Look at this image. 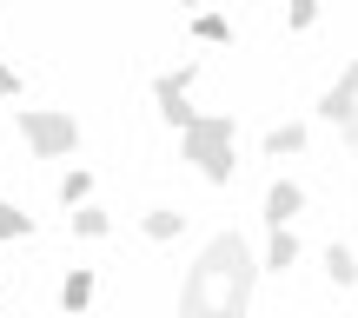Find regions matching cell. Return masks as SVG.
I'll list each match as a JSON object with an SVG mask.
<instances>
[{"mask_svg":"<svg viewBox=\"0 0 358 318\" xmlns=\"http://www.w3.org/2000/svg\"><path fill=\"white\" fill-rule=\"evenodd\" d=\"M252 279L259 259L245 252L239 232H219L186 272V292H179V318H245L252 305Z\"/></svg>","mask_w":358,"mask_h":318,"instance_id":"cell-1","label":"cell"},{"mask_svg":"<svg viewBox=\"0 0 358 318\" xmlns=\"http://www.w3.org/2000/svg\"><path fill=\"white\" fill-rule=\"evenodd\" d=\"M232 113H199L192 127H179V146H186V159L199 166V179H213V186H232Z\"/></svg>","mask_w":358,"mask_h":318,"instance_id":"cell-2","label":"cell"},{"mask_svg":"<svg viewBox=\"0 0 358 318\" xmlns=\"http://www.w3.org/2000/svg\"><path fill=\"white\" fill-rule=\"evenodd\" d=\"M20 140L34 146L40 159H66L80 146V127L73 113H47V106H20Z\"/></svg>","mask_w":358,"mask_h":318,"instance_id":"cell-3","label":"cell"},{"mask_svg":"<svg viewBox=\"0 0 358 318\" xmlns=\"http://www.w3.org/2000/svg\"><path fill=\"white\" fill-rule=\"evenodd\" d=\"M192 80H199V66H179V73H159L153 80V100H159V120H166V127H192V120H199V106L186 100L192 93Z\"/></svg>","mask_w":358,"mask_h":318,"instance_id":"cell-4","label":"cell"},{"mask_svg":"<svg viewBox=\"0 0 358 318\" xmlns=\"http://www.w3.org/2000/svg\"><path fill=\"white\" fill-rule=\"evenodd\" d=\"M319 120H332V127H345V120H358V60H352L345 73H338L332 87L319 93Z\"/></svg>","mask_w":358,"mask_h":318,"instance_id":"cell-5","label":"cell"},{"mask_svg":"<svg viewBox=\"0 0 358 318\" xmlns=\"http://www.w3.org/2000/svg\"><path fill=\"white\" fill-rule=\"evenodd\" d=\"M299 205H306V192H299L292 179H272V192H266V226H292Z\"/></svg>","mask_w":358,"mask_h":318,"instance_id":"cell-6","label":"cell"},{"mask_svg":"<svg viewBox=\"0 0 358 318\" xmlns=\"http://www.w3.org/2000/svg\"><path fill=\"white\" fill-rule=\"evenodd\" d=\"M60 305L73 312V318L93 305V266H73V272H66V285H60Z\"/></svg>","mask_w":358,"mask_h":318,"instance_id":"cell-7","label":"cell"},{"mask_svg":"<svg viewBox=\"0 0 358 318\" xmlns=\"http://www.w3.org/2000/svg\"><path fill=\"white\" fill-rule=\"evenodd\" d=\"M266 266H272V272H292V266H299V239H292V226H272Z\"/></svg>","mask_w":358,"mask_h":318,"instance_id":"cell-8","label":"cell"},{"mask_svg":"<svg viewBox=\"0 0 358 318\" xmlns=\"http://www.w3.org/2000/svg\"><path fill=\"white\" fill-rule=\"evenodd\" d=\"M266 153H272V159H285V153H306V127H299V120L272 127V133H266Z\"/></svg>","mask_w":358,"mask_h":318,"instance_id":"cell-9","label":"cell"},{"mask_svg":"<svg viewBox=\"0 0 358 318\" xmlns=\"http://www.w3.org/2000/svg\"><path fill=\"white\" fill-rule=\"evenodd\" d=\"M140 226H146V239H159V245H166V239H179V232H186V212H173V205H159V212H146Z\"/></svg>","mask_w":358,"mask_h":318,"instance_id":"cell-10","label":"cell"},{"mask_svg":"<svg viewBox=\"0 0 358 318\" xmlns=\"http://www.w3.org/2000/svg\"><path fill=\"white\" fill-rule=\"evenodd\" d=\"M325 272H332V285H358V252L352 245H325Z\"/></svg>","mask_w":358,"mask_h":318,"instance_id":"cell-11","label":"cell"},{"mask_svg":"<svg viewBox=\"0 0 358 318\" xmlns=\"http://www.w3.org/2000/svg\"><path fill=\"white\" fill-rule=\"evenodd\" d=\"M73 232H80V239H106V232H113V219H106L100 205L80 199V205H73Z\"/></svg>","mask_w":358,"mask_h":318,"instance_id":"cell-12","label":"cell"},{"mask_svg":"<svg viewBox=\"0 0 358 318\" xmlns=\"http://www.w3.org/2000/svg\"><path fill=\"white\" fill-rule=\"evenodd\" d=\"M192 40H206V47H226V40H232V27L219 20V13H192Z\"/></svg>","mask_w":358,"mask_h":318,"instance_id":"cell-13","label":"cell"},{"mask_svg":"<svg viewBox=\"0 0 358 318\" xmlns=\"http://www.w3.org/2000/svg\"><path fill=\"white\" fill-rule=\"evenodd\" d=\"M60 199H66V205H80V199H93V173H87V166H73V173L60 179Z\"/></svg>","mask_w":358,"mask_h":318,"instance_id":"cell-14","label":"cell"},{"mask_svg":"<svg viewBox=\"0 0 358 318\" xmlns=\"http://www.w3.org/2000/svg\"><path fill=\"white\" fill-rule=\"evenodd\" d=\"M27 232H34V219H27L20 205H0V245H7V239H27Z\"/></svg>","mask_w":358,"mask_h":318,"instance_id":"cell-15","label":"cell"},{"mask_svg":"<svg viewBox=\"0 0 358 318\" xmlns=\"http://www.w3.org/2000/svg\"><path fill=\"white\" fill-rule=\"evenodd\" d=\"M312 20H319V0H292V7H285V27H292V34H306Z\"/></svg>","mask_w":358,"mask_h":318,"instance_id":"cell-16","label":"cell"},{"mask_svg":"<svg viewBox=\"0 0 358 318\" xmlns=\"http://www.w3.org/2000/svg\"><path fill=\"white\" fill-rule=\"evenodd\" d=\"M0 100H20V73L13 66H0Z\"/></svg>","mask_w":358,"mask_h":318,"instance_id":"cell-17","label":"cell"},{"mask_svg":"<svg viewBox=\"0 0 358 318\" xmlns=\"http://www.w3.org/2000/svg\"><path fill=\"white\" fill-rule=\"evenodd\" d=\"M338 140H345L352 153H358V120H345V127H338Z\"/></svg>","mask_w":358,"mask_h":318,"instance_id":"cell-18","label":"cell"},{"mask_svg":"<svg viewBox=\"0 0 358 318\" xmlns=\"http://www.w3.org/2000/svg\"><path fill=\"white\" fill-rule=\"evenodd\" d=\"M179 7H192V13H199V7H206V0H179Z\"/></svg>","mask_w":358,"mask_h":318,"instance_id":"cell-19","label":"cell"}]
</instances>
